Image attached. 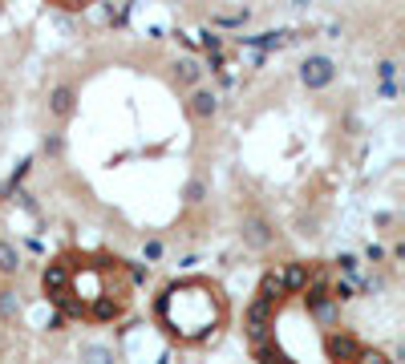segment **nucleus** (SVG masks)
<instances>
[{
	"label": "nucleus",
	"mask_w": 405,
	"mask_h": 364,
	"mask_svg": "<svg viewBox=\"0 0 405 364\" xmlns=\"http://www.w3.org/2000/svg\"><path fill=\"white\" fill-rule=\"evenodd\" d=\"M146 271L106 251H65L45 267V300L77 324H114L130 312L134 288Z\"/></svg>",
	"instance_id": "obj_1"
},
{
	"label": "nucleus",
	"mask_w": 405,
	"mask_h": 364,
	"mask_svg": "<svg viewBox=\"0 0 405 364\" xmlns=\"http://www.w3.org/2000/svg\"><path fill=\"white\" fill-rule=\"evenodd\" d=\"M154 320L174 344L195 348V344H207L227 328L231 308H227V295L219 284L191 275V279H179V284L163 288V295L154 300Z\"/></svg>",
	"instance_id": "obj_2"
},
{
	"label": "nucleus",
	"mask_w": 405,
	"mask_h": 364,
	"mask_svg": "<svg viewBox=\"0 0 405 364\" xmlns=\"http://www.w3.org/2000/svg\"><path fill=\"white\" fill-rule=\"evenodd\" d=\"M304 81H308V85L333 81V61H329V57H312L308 65H304Z\"/></svg>",
	"instance_id": "obj_3"
},
{
	"label": "nucleus",
	"mask_w": 405,
	"mask_h": 364,
	"mask_svg": "<svg viewBox=\"0 0 405 364\" xmlns=\"http://www.w3.org/2000/svg\"><path fill=\"white\" fill-rule=\"evenodd\" d=\"M0 315H8V320L21 315V300H17L13 291H0Z\"/></svg>",
	"instance_id": "obj_4"
},
{
	"label": "nucleus",
	"mask_w": 405,
	"mask_h": 364,
	"mask_svg": "<svg viewBox=\"0 0 405 364\" xmlns=\"http://www.w3.org/2000/svg\"><path fill=\"white\" fill-rule=\"evenodd\" d=\"M17 267H21V255L8 243H0V271H17Z\"/></svg>",
	"instance_id": "obj_5"
},
{
	"label": "nucleus",
	"mask_w": 405,
	"mask_h": 364,
	"mask_svg": "<svg viewBox=\"0 0 405 364\" xmlns=\"http://www.w3.org/2000/svg\"><path fill=\"white\" fill-rule=\"evenodd\" d=\"M195 114H199V118L215 114V97L211 94H195Z\"/></svg>",
	"instance_id": "obj_6"
},
{
	"label": "nucleus",
	"mask_w": 405,
	"mask_h": 364,
	"mask_svg": "<svg viewBox=\"0 0 405 364\" xmlns=\"http://www.w3.org/2000/svg\"><path fill=\"white\" fill-rule=\"evenodd\" d=\"M53 110H57V114H69V89H57V94H53Z\"/></svg>",
	"instance_id": "obj_7"
},
{
	"label": "nucleus",
	"mask_w": 405,
	"mask_h": 364,
	"mask_svg": "<svg viewBox=\"0 0 405 364\" xmlns=\"http://www.w3.org/2000/svg\"><path fill=\"white\" fill-rule=\"evenodd\" d=\"M179 73H183V81H195V77H199V69H195L191 61H183V65H179Z\"/></svg>",
	"instance_id": "obj_8"
}]
</instances>
